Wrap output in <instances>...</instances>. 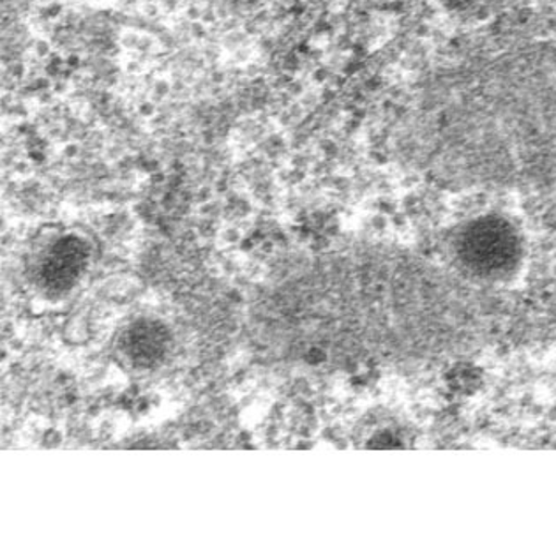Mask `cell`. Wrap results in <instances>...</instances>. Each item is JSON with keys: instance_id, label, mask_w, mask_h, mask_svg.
Here are the masks:
<instances>
[{"instance_id": "obj_1", "label": "cell", "mask_w": 556, "mask_h": 556, "mask_svg": "<svg viewBox=\"0 0 556 556\" xmlns=\"http://www.w3.org/2000/svg\"><path fill=\"white\" fill-rule=\"evenodd\" d=\"M400 146L443 188L556 197V38L477 45L428 67Z\"/></svg>"}, {"instance_id": "obj_2", "label": "cell", "mask_w": 556, "mask_h": 556, "mask_svg": "<svg viewBox=\"0 0 556 556\" xmlns=\"http://www.w3.org/2000/svg\"><path fill=\"white\" fill-rule=\"evenodd\" d=\"M527 255L523 230L513 217L479 214L462 223L451 239V262L476 283L507 290Z\"/></svg>"}, {"instance_id": "obj_3", "label": "cell", "mask_w": 556, "mask_h": 556, "mask_svg": "<svg viewBox=\"0 0 556 556\" xmlns=\"http://www.w3.org/2000/svg\"><path fill=\"white\" fill-rule=\"evenodd\" d=\"M89 262V248L84 237L73 231H62L48 237L39 245L36 264L39 281L48 290L66 292L75 287Z\"/></svg>"}, {"instance_id": "obj_4", "label": "cell", "mask_w": 556, "mask_h": 556, "mask_svg": "<svg viewBox=\"0 0 556 556\" xmlns=\"http://www.w3.org/2000/svg\"><path fill=\"white\" fill-rule=\"evenodd\" d=\"M168 340H166L165 329H161L157 324L152 321H142L129 330L124 338L123 350L129 363L138 368H151L163 358Z\"/></svg>"}, {"instance_id": "obj_5", "label": "cell", "mask_w": 556, "mask_h": 556, "mask_svg": "<svg viewBox=\"0 0 556 556\" xmlns=\"http://www.w3.org/2000/svg\"><path fill=\"white\" fill-rule=\"evenodd\" d=\"M207 2L216 5L219 10L244 11L256 8V5L262 4L265 0H207Z\"/></svg>"}]
</instances>
